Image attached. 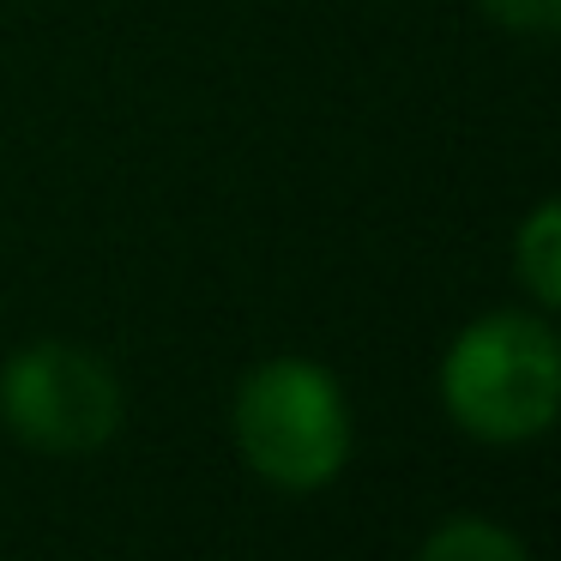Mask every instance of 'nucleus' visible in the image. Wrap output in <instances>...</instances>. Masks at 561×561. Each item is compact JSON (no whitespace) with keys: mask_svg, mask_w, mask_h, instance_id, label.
Segmentation results:
<instances>
[{"mask_svg":"<svg viewBox=\"0 0 561 561\" xmlns=\"http://www.w3.org/2000/svg\"><path fill=\"white\" fill-rule=\"evenodd\" d=\"M447 416L477 440H531L556 423L561 404V344L537 314H483L453 339L440 363Z\"/></svg>","mask_w":561,"mask_h":561,"instance_id":"f257e3e1","label":"nucleus"},{"mask_svg":"<svg viewBox=\"0 0 561 561\" xmlns=\"http://www.w3.org/2000/svg\"><path fill=\"white\" fill-rule=\"evenodd\" d=\"M236 447L272 489H327L351 459V404L339 380L302 356H272L236 392Z\"/></svg>","mask_w":561,"mask_h":561,"instance_id":"f03ea898","label":"nucleus"},{"mask_svg":"<svg viewBox=\"0 0 561 561\" xmlns=\"http://www.w3.org/2000/svg\"><path fill=\"white\" fill-rule=\"evenodd\" d=\"M483 13L507 31H537V37H549V31L561 25V0H483Z\"/></svg>","mask_w":561,"mask_h":561,"instance_id":"423d86ee","label":"nucleus"},{"mask_svg":"<svg viewBox=\"0 0 561 561\" xmlns=\"http://www.w3.org/2000/svg\"><path fill=\"white\" fill-rule=\"evenodd\" d=\"M0 416L25 447L37 453H98L115 440L127 416V392L103 356L79 351V344L43 339L7 363L0 375Z\"/></svg>","mask_w":561,"mask_h":561,"instance_id":"7ed1b4c3","label":"nucleus"},{"mask_svg":"<svg viewBox=\"0 0 561 561\" xmlns=\"http://www.w3.org/2000/svg\"><path fill=\"white\" fill-rule=\"evenodd\" d=\"M513 266H519V278H525L537 308L561 302V211H556V199H543L519 224V236H513Z\"/></svg>","mask_w":561,"mask_h":561,"instance_id":"20e7f679","label":"nucleus"},{"mask_svg":"<svg viewBox=\"0 0 561 561\" xmlns=\"http://www.w3.org/2000/svg\"><path fill=\"white\" fill-rule=\"evenodd\" d=\"M416 561H531V556H525V543L495 519H447L423 543Z\"/></svg>","mask_w":561,"mask_h":561,"instance_id":"39448f33","label":"nucleus"}]
</instances>
